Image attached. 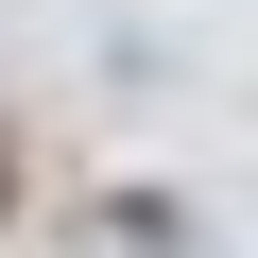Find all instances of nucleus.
Wrapping results in <instances>:
<instances>
[{
  "label": "nucleus",
  "mask_w": 258,
  "mask_h": 258,
  "mask_svg": "<svg viewBox=\"0 0 258 258\" xmlns=\"http://www.w3.org/2000/svg\"><path fill=\"white\" fill-rule=\"evenodd\" d=\"M0 224H18V138H0Z\"/></svg>",
  "instance_id": "1"
}]
</instances>
